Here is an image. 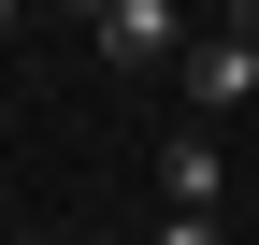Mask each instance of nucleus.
<instances>
[{"mask_svg": "<svg viewBox=\"0 0 259 245\" xmlns=\"http://www.w3.org/2000/svg\"><path fill=\"white\" fill-rule=\"evenodd\" d=\"M87 44H101V72H158V58H187V0H101Z\"/></svg>", "mask_w": 259, "mask_h": 245, "instance_id": "nucleus-1", "label": "nucleus"}, {"mask_svg": "<svg viewBox=\"0 0 259 245\" xmlns=\"http://www.w3.org/2000/svg\"><path fill=\"white\" fill-rule=\"evenodd\" d=\"M158 188L216 217V188H231V159H216V130H173V144H158Z\"/></svg>", "mask_w": 259, "mask_h": 245, "instance_id": "nucleus-2", "label": "nucleus"}, {"mask_svg": "<svg viewBox=\"0 0 259 245\" xmlns=\"http://www.w3.org/2000/svg\"><path fill=\"white\" fill-rule=\"evenodd\" d=\"M144 245H216V217H202V202H173V217H158Z\"/></svg>", "mask_w": 259, "mask_h": 245, "instance_id": "nucleus-3", "label": "nucleus"}, {"mask_svg": "<svg viewBox=\"0 0 259 245\" xmlns=\"http://www.w3.org/2000/svg\"><path fill=\"white\" fill-rule=\"evenodd\" d=\"M15 15H29V0H0V29H15Z\"/></svg>", "mask_w": 259, "mask_h": 245, "instance_id": "nucleus-4", "label": "nucleus"}, {"mask_svg": "<svg viewBox=\"0 0 259 245\" xmlns=\"http://www.w3.org/2000/svg\"><path fill=\"white\" fill-rule=\"evenodd\" d=\"M87 15H101V0H72V29H87Z\"/></svg>", "mask_w": 259, "mask_h": 245, "instance_id": "nucleus-5", "label": "nucleus"}]
</instances>
